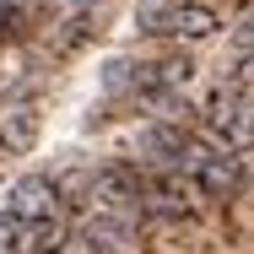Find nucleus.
Masks as SVG:
<instances>
[{"instance_id": "obj_1", "label": "nucleus", "mask_w": 254, "mask_h": 254, "mask_svg": "<svg viewBox=\"0 0 254 254\" xmlns=\"http://www.w3.org/2000/svg\"><path fill=\"white\" fill-rule=\"evenodd\" d=\"M211 130H216L222 152H244V146H254V103L222 92V98L211 103Z\"/></svg>"}, {"instance_id": "obj_2", "label": "nucleus", "mask_w": 254, "mask_h": 254, "mask_svg": "<svg viewBox=\"0 0 254 254\" xmlns=\"http://www.w3.org/2000/svg\"><path fill=\"white\" fill-rule=\"evenodd\" d=\"M5 211L22 216L27 227H33V222H54V211H60V184L44 179V173H27V179L11 184V205H5Z\"/></svg>"}, {"instance_id": "obj_3", "label": "nucleus", "mask_w": 254, "mask_h": 254, "mask_svg": "<svg viewBox=\"0 0 254 254\" xmlns=\"http://www.w3.org/2000/svg\"><path fill=\"white\" fill-rule=\"evenodd\" d=\"M238 179H244L238 152H211V157L200 162V173H195L200 195H227V190H238Z\"/></svg>"}, {"instance_id": "obj_4", "label": "nucleus", "mask_w": 254, "mask_h": 254, "mask_svg": "<svg viewBox=\"0 0 254 254\" xmlns=\"http://www.w3.org/2000/svg\"><path fill=\"white\" fill-rule=\"evenodd\" d=\"M222 22H216V11L200 5V0H179L173 5V22H168V33H179V38H211Z\"/></svg>"}, {"instance_id": "obj_5", "label": "nucleus", "mask_w": 254, "mask_h": 254, "mask_svg": "<svg viewBox=\"0 0 254 254\" xmlns=\"http://www.w3.org/2000/svg\"><path fill=\"white\" fill-rule=\"evenodd\" d=\"M184 146H190V135L179 130V125H152L146 135H141V152L152 157V162H184Z\"/></svg>"}, {"instance_id": "obj_6", "label": "nucleus", "mask_w": 254, "mask_h": 254, "mask_svg": "<svg viewBox=\"0 0 254 254\" xmlns=\"http://www.w3.org/2000/svg\"><path fill=\"white\" fill-rule=\"evenodd\" d=\"M0 141H5L11 152H27V146L38 141V108H33V103H16V108L0 119Z\"/></svg>"}, {"instance_id": "obj_7", "label": "nucleus", "mask_w": 254, "mask_h": 254, "mask_svg": "<svg viewBox=\"0 0 254 254\" xmlns=\"http://www.w3.org/2000/svg\"><path fill=\"white\" fill-rule=\"evenodd\" d=\"M60 249H65V227H60V216L27 227V249H22V254H60Z\"/></svg>"}, {"instance_id": "obj_8", "label": "nucleus", "mask_w": 254, "mask_h": 254, "mask_svg": "<svg viewBox=\"0 0 254 254\" xmlns=\"http://www.w3.org/2000/svg\"><path fill=\"white\" fill-rule=\"evenodd\" d=\"M22 249H27V222L0 211V254H22Z\"/></svg>"}, {"instance_id": "obj_9", "label": "nucleus", "mask_w": 254, "mask_h": 254, "mask_svg": "<svg viewBox=\"0 0 254 254\" xmlns=\"http://www.w3.org/2000/svg\"><path fill=\"white\" fill-rule=\"evenodd\" d=\"M173 5H179V0H141V27H146V33H168Z\"/></svg>"}, {"instance_id": "obj_10", "label": "nucleus", "mask_w": 254, "mask_h": 254, "mask_svg": "<svg viewBox=\"0 0 254 254\" xmlns=\"http://www.w3.org/2000/svg\"><path fill=\"white\" fill-rule=\"evenodd\" d=\"M238 49H249V54H254V16L238 27Z\"/></svg>"}, {"instance_id": "obj_11", "label": "nucleus", "mask_w": 254, "mask_h": 254, "mask_svg": "<svg viewBox=\"0 0 254 254\" xmlns=\"http://www.w3.org/2000/svg\"><path fill=\"white\" fill-rule=\"evenodd\" d=\"M244 81H254V54H244Z\"/></svg>"}]
</instances>
